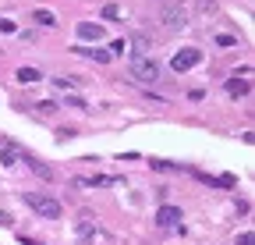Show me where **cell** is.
<instances>
[{
	"label": "cell",
	"instance_id": "cell-22",
	"mask_svg": "<svg viewBox=\"0 0 255 245\" xmlns=\"http://www.w3.org/2000/svg\"><path fill=\"white\" fill-rule=\"evenodd\" d=\"M195 4H199V11H213V7H216L213 0H195Z\"/></svg>",
	"mask_w": 255,
	"mask_h": 245
},
{
	"label": "cell",
	"instance_id": "cell-18",
	"mask_svg": "<svg viewBox=\"0 0 255 245\" xmlns=\"http://www.w3.org/2000/svg\"><path fill=\"white\" fill-rule=\"evenodd\" d=\"M238 36H216V46H234Z\"/></svg>",
	"mask_w": 255,
	"mask_h": 245
},
{
	"label": "cell",
	"instance_id": "cell-1",
	"mask_svg": "<svg viewBox=\"0 0 255 245\" xmlns=\"http://www.w3.org/2000/svg\"><path fill=\"white\" fill-rule=\"evenodd\" d=\"M128 71H131V78L142 82V85H156L159 82V64L149 53H131L128 57Z\"/></svg>",
	"mask_w": 255,
	"mask_h": 245
},
{
	"label": "cell",
	"instance_id": "cell-6",
	"mask_svg": "<svg viewBox=\"0 0 255 245\" xmlns=\"http://www.w3.org/2000/svg\"><path fill=\"white\" fill-rule=\"evenodd\" d=\"M75 185L78 189H107V185H117V178H75Z\"/></svg>",
	"mask_w": 255,
	"mask_h": 245
},
{
	"label": "cell",
	"instance_id": "cell-5",
	"mask_svg": "<svg viewBox=\"0 0 255 245\" xmlns=\"http://www.w3.org/2000/svg\"><path fill=\"white\" fill-rule=\"evenodd\" d=\"M184 213H181V206H159L156 210V224L163 228V231H184Z\"/></svg>",
	"mask_w": 255,
	"mask_h": 245
},
{
	"label": "cell",
	"instance_id": "cell-8",
	"mask_svg": "<svg viewBox=\"0 0 255 245\" xmlns=\"http://www.w3.org/2000/svg\"><path fill=\"white\" fill-rule=\"evenodd\" d=\"M75 53H82V57L96 60V64H107V60H110V53H107V50H89V46H75Z\"/></svg>",
	"mask_w": 255,
	"mask_h": 245
},
{
	"label": "cell",
	"instance_id": "cell-11",
	"mask_svg": "<svg viewBox=\"0 0 255 245\" xmlns=\"http://www.w3.org/2000/svg\"><path fill=\"white\" fill-rule=\"evenodd\" d=\"M28 164H32V171H36L43 181H53V167H50V164H43V160H32V157H28Z\"/></svg>",
	"mask_w": 255,
	"mask_h": 245
},
{
	"label": "cell",
	"instance_id": "cell-19",
	"mask_svg": "<svg viewBox=\"0 0 255 245\" xmlns=\"http://www.w3.org/2000/svg\"><path fill=\"white\" fill-rule=\"evenodd\" d=\"M117 14H121L117 4H107V7H103V18H117Z\"/></svg>",
	"mask_w": 255,
	"mask_h": 245
},
{
	"label": "cell",
	"instance_id": "cell-4",
	"mask_svg": "<svg viewBox=\"0 0 255 245\" xmlns=\"http://www.w3.org/2000/svg\"><path fill=\"white\" fill-rule=\"evenodd\" d=\"M195 64H202V50H195V46H188V50H177V53L170 57V71H177V75L191 71Z\"/></svg>",
	"mask_w": 255,
	"mask_h": 245
},
{
	"label": "cell",
	"instance_id": "cell-15",
	"mask_svg": "<svg viewBox=\"0 0 255 245\" xmlns=\"http://www.w3.org/2000/svg\"><path fill=\"white\" fill-rule=\"evenodd\" d=\"M82 78H75V75H68V78H53V85L57 89H71V85H78Z\"/></svg>",
	"mask_w": 255,
	"mask_h": 245
},
{
	"label": "cell",
	"instance_id": "cell-3",
	"mask_svg": "<svg viewBox=\"0 0 255 245\" xmlns=\"http://www.w3.org/2000/svg\"><path fill=\"white\" fill-rule=\"evenodd\" d=\"M159 21H163L167 32H181V28L188 25V11L181 7V0H174V4H163V7H159Z\"/></svg>",
	"mask_w": 255,
	"mask_h": 245
},
{
	"label": "cell",
	"instance_id": "cell-14",
	"mask_svg": "<svg viewBox=\"0 0 255 245\" xmlns=\"http://www.w3.org/2000/svg\"><path fill=\"white\" fill-rule=\"evenodd\" d=\"M107 53H110V57H114V53H117V57H124V53H128V39H114Z\"/></svg>",
	"mask_w": 255,
	"mask_h": 245
},
{
	"label": "cell",
	"instance_id": "cell-16",
	"mask_svg": "<svg viewBox=\"0 0 255 245\" xmlns=\"http://www.w3.org/2000/svg\"><path fill=\"white\" fill-rule=\"evenodd\" d=\"M36 107H39V114H53V110H57L53 100H43V103H36Z\"/></svg>",
	"mask_w": 255,
	"mask_h": 245
},
{
	"label": "cell",
	"instance_id": "cell-10",
	"mask_svg": "<svg viewBox=\"0 0 255 245\" xmlns=\"http://www.w3.org/2000/svg\"><path fill=\"white\" fill-rule=\"evenodd\" d=\"M21 85H32V82H43V75L36 71V68H18V75H14Z\"/></svg>",
	"mask_w": 255,
	"mask_h": 245
},
{
	"label": "cell",
	"instance_id": "cell-7",
	"mask_svg": "<svg viewBox=\"0 0 255 245\" xmlns=\"http://www.w3.org/2000/svg\"><path fill=\"white\" fill-rule=\"evenodd\" d=\"M78 39H103V25H92V21H82L78 25Z\"/></svg>",
	"mask_w": 255,
	"mask_h": 245
},
{
	"label": "cell",
	"instance_id": "cell-12",
	"mask_svg": "<svg viewBox=\"0 0 255 245\" xmlns=\"http://www.w3.org/2000/svg\"><path fill=\"white\" fill-rule=\"evenodd\" d=\"M32 21L43 25V28H53V25H57V14H53V11H36V14H32Z\"/></svg>",
	"mask_w": 255,
	"mask_h": 245
},
{
	"label": "cell",
	"instance_id": "cell-2",
	"mask_svg": "<svg viewBox=\"0 0 255 245\" xmlns=\"http://www.w3.org/2000/svg\"><path fill=\"white\" fill-rule=\"evenodd\" d=\"M21 199L28 203L32 213H39L43 221H60V203H57V199H50V196H43V192H25Z\"/></svg>",
	"mask_w": 255,
	"mask_h": 245
},
{
	"label": "cell",
	"instance_id": "cell-21",
	"mask_svg": "<svg viewBox=\"0 0 255 245\" xmlns=\"http://www.w3.org/2000/svg\"><path fill=\"white\" fill-rule=\"evenodd\" d=\"M234 245H252V231H241V235H238V242H234Z\"/></svg>",
	"mask_w": 255,
	"mask_h": 245
},
{
	"label": "cell",
	"instance_id": "cell-9",
	"mask_svg": "<svg viewBox=\"0 0 255 245\" xmlns=\"http://www.w3.org/2000/svg\"><path fill=\"white\" fill-rule=\"evenodd\" d=\"M227 93H231V96H245V93H248V82L238 78V75H231V78H227Z\"/></svg>",
	"mask_w": 255,
	"mask_h": 245
},
{
	"label": "cell",
	"instance_id": "cell-13",
	"mask_svg": "<svg viewBox=\"0 0 255 245\" xmlns=\"http://www.w3.org/2000/svg\"><path fill=\"white\" fill-rule=\"evenodd\" d=\"M18 157H21V149H18V146H0V160H4L7 167H11Z\"/></svg>",
	"mask_w": 255,
	"mask_h": 245
},
{
	"label": "cell",
	"instance_id": "cell-20",
	"mask_svg": "<svg viewBox=\"0 0 255 245\" xmlns=\"http://www.w3.org/2000/svg\"><path fill=\"white\" fill-rule=\"evenodd\" d=\"M68 107H78V110H89V103H85V100H78V96H68Z\"/></svg>",
	"mask_w": 255,
	"mask_h": 245
},
{
	"label": "cell",
	"instance_id": "cell-17",
	"mask_svg": "<svg viewBox=\"0 0 255 245\" xmlns=\"http://www.w3.org/2000/svg\"><path fill=\"white\" fill-rule=\"evenodd\" d=\"M75 135H78L75 128H60V132H57V139H60V142H68V139H75Z\"/></svg>",
	"mask_w": 255,
	"mask_h": 245
}]
</instances>
